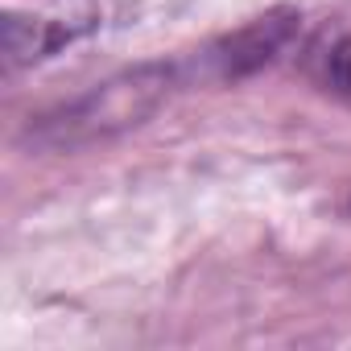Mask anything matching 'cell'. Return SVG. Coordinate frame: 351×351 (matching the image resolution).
<instances>
[{
	"instance_id": "1",
	"label": "cell",
	"mask_w": 351,
	"mask_h": 351,
	"mask_svg": "<svg viewBox=\"0 0 351 351\" xmlns=\"http://www.w3.org/2000/svg\"><path fill=\"white\" fill-rule=\"evenodd\" d=\"M165 87H169L165 66H141L124 79H112V83L95 87L91 95L66 104L58 116H46L42 141L54 145V149H62V145L71 149V145L95 141V136H108L116 128H128L161 104Z\"/></svg>"
},
{
	"instance_id": "2",
	"label": "cell",
	"mask_w": 351,
	"mask_h": 351,
	"mask_svg": "<svg viewBox=\"0 0 351 351\" xmlns=\"http://www.w3.org/2000/svg\"><path fill=\"white\" fill-rule=\"evenodd\" d=\"M293 34H298V9H273V13L248 21L244 29L228 34L219 46H211L207 62L219 79H240V75H252L265 62H273L289 46Z\"/></svg>"
},
{
	"instance_id": "3",
	"label": "cell",
	"mask_w": 351,
	"mask_h": 351,
	"mask_svg": "<svg viewBox=\"0 0 351 351\" xmlns=\"http://www.w3.org/2000/svg\"><path fill=\"white\" fill-rule=\"evenodd\" d=\"M326 83L339 95H351V38L335 42V50L326 54Z\"/></svg>"
}]
</instances>
